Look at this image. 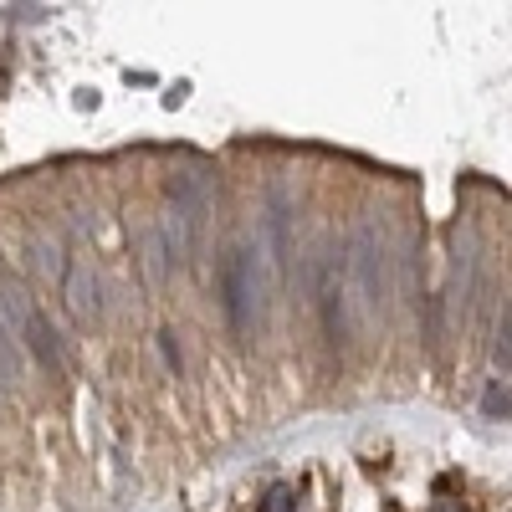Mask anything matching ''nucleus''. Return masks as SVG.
Returning <instances> with one entry per match:
<instances>
[{
    "label": "nucleus",
    "mask_w": 512,
    "mask_h": 512,
    "mask_svg": "<svg viewBox=\"0 0 512 512\" xmlns=\"http://www.w3.org/2000/svg\"><path fill=\"white\" fill-rule=\"evenodd\" d=\"M221 313L236 333H256L267 318V272H262V251L256 246H236L226 251V262H221Z\"/></svg>",
    "instance_id": "f257e3e1"
},
{
    "label": "nucleus",
    "mask_w": 512,
    "mask_h": 512,
    "mask_svg": "<svg viewBox=\"0 0 512 512\" xmlns=\"http://www.w3.org/2000/svg\"><path fill=\"white\" fill-rule=\"evenodd\" d=\"M349 277H354V292H359V303L369 318L384 313V297H390V251H384L374 221L359 226L354 236V256H349Z\"/></svg>",
    "instance_id": "f03ea898"
},
{
    "label": "nucleus",
    "mask_w": 512,
    "mask_h": 512,
    "mask_svg": "<svg viewBox=\"0 0 512 512\" xmlns=\"http://www.w3.org/2000/svg\"><path fill=\"white\" fill-rule=\"evenodd\" d=\"M477 292V231L472 226H456L451 231V308L461 313L466 303H472Z\"/></svg>",
    "instance_id": "7ed1b4c3"
},
{
    "label": "nucleus",
    "mask_w": 512,
    "mask_h": 512,
    "mask_svg": "<svg viewBox=\"0 0 512 512\" xmlns=\"http://www.w3.org/2000/svg\"><path fill=\"white\" fill-rule=\"evenodd\" d=\"M62 297H67V308H72V313H77L82 323L103 318V287H98V272H93L88 262H72V267H67Z\"/></svg>",
    "instance_id": "20e7f679"
},
{
    "label": "nucleus",
    "mask_w": 512,
    "mask_h": 512,
    "mask_svg": "<svg viewBox=\"0 0 512 512\" xmlns=\"http://www.w3.org/2000/svg\"><path fill=\"white\" fill-rule=\"evenodd\" d=\"M169 262H175V241H169L159 226H144L139 231V267H144V277L149 282H164Z\"/></svg>",
    "instance_id": "39448f33"
},
{
    "label": "nucleus",
    "mask_w": 512,
    "mask_h": 512,
    "mask_svg": "<svg viewBox=\"0 0 512 512\" xmlns=\"http://www.w3.org/2000/svg\"><path fill=\"white\" fill-rule=\"evenodd\" d=\"M31 267L41 272V282H67V256H62V246H52V241H31Z\"/></svg>",
    "instance_id": "423d86ee"
},
{
    "label": "nucleus",
    "mask_w": 512,
    "mask_h": 512,
    "mask_svg": "<svg viewBox=\"0 0 512 512\" xmlns=\"http://www.w3.org/2000/svg\"><path fill=\"white\" fill-rule=\"evenodd\" d=\"M482 415H487V420H512V379H487Z\"/></svg>",
    "instance_id": "0eeeda50"
},
{
    "label": "nucleus",
    "mask_w": 512,
    "mask_h": 512,
    "mask_svg": "<svg viewBox=\"0 0 512 512\" xmlns=\"http://www.w3.org/2000/svg\"><path fill=\"white\" fill-rule=\"evenodd\" d=\"M256 512H297V497H292V487H267V497L256 502Z\"/></svg>",
    "instance_id": "6e6552de"
},
{
    "label": "nucleus",
    "mask_w": 512,
    "mask_h": 512,
    "mask_svg": "<svg viewBox=\"0 0 512 512\" xmlns=\"http://www.w3.org/2000/svg\"><path fill=\"white\" fill-rule=\"evenodd\" d=\"M492 354H497L502 369H512V303L502 308V328H497V349Z\"/></svg>",
    "instance_id": "1a4fd4ad"
},
{
    "label": "nucleus",
    "mask_w": 512,
    "mask_h": 512,
    "mask_svg": "<svg viewBox=\"0 0 512 512\" xmlns=\"http://www.w3.org/2000/svg\"><path fill=\"white\" fill-rule=\"evenodd\" d=\"M159 338H164V359L180 369V349H175V333H159Z\"/></svg>",
    "instance_id": "9d476101"
},
{
    "label": "nucleus",
    "mask_w": 512,
    "mask_h": 512,
    "mask_svg": "<svg viewBox=\"0 0 512 512\" xmlns=\"http://www.w3.org/2000/svg\"><path fill=\"white\" fill-rule=\"evenodd\" d=\"M436 512H461V502H446V507H436Z\"/></svg>",
    "instance_id": "9b49d317"
}]
</instances>
